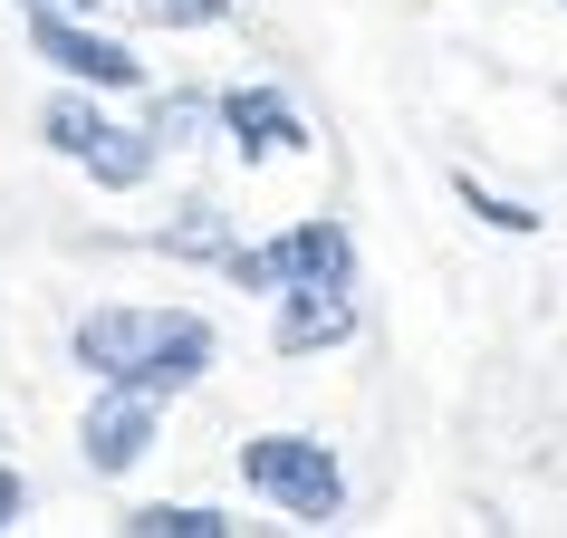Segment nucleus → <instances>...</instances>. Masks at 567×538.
<instances>
[{
	"label": "nucleus",
	"mask_w": 567,
	"mask_h": 538,
	"mask_svg": "<svg viewBox=\"0 0 567 538\" xmlns=\"http://www.w3.org/2000/svg\"><path fill=\"white\" fill-rule=\"evenodd\" d=\"M221 356V337H212L203 308H87L78 328H68V365L87 375V385H135V394H193Z\"/></svg>",
	"instance_id": "f257e3e1"
},
{
	"label": "nucleus",
	"mask_w": 567,
	"mask_h": 538,
	"mask_svg": "<svg viewBox=\"0 0 567 538\" xmlns=\"http://www.w3.org/2000/svg\"><path fill=\"white\" fill-rule=\"evenodd\" d=\"M39 145L68 154L96 193H145L154 164H164V135H154V125H116L106 106H96V87H78V77L39 106Z\"/></svg>",
	"instance_id": "f03ea898"
},
{
	"label": "nucleus",
	"mask_w": 567,
	"mask_h": 538,
	"mask_svg": "<svg viewBox=\"0 0 567 538\" xmlns=\"http://www.w3.org/2000/svg\"><path fill=\"white\" fill-rule=\"evenodd\" d=\"M240 480H250V500L289 509L299 529H337L347 519V472H337V452L318 433H250L240 443Z\"/></svg>",
	"instance_id": "7ed1b4c3"
},
{
	"label": "nucleus",
	"mask_w": 567,
	"mask_h": 538,
	"mask_svg": "<svg viewBox=\"0 0 567 538\" xmlns=\"http://www.w3.org/2000/svg\"><path fill=\"white\" fill-rule=\"evenodd\" d=\"M221 279L231 289H308V279H357V231L337 221V211H308V221H289L279 240H260V250H231L221 260Z\"/></svg>",
	"instance_id": "20e7f679"
},
{
	"label": "nucleus",
	"mask_w": 567,
	"mask_h": 538,
	"mask_svg": "<svg viewBox=\"0 0 567 538\" xmlns=\"http://www.w3.org/2000/svg\"><path fill=\"white\" fill-rule=\"evenodd\" d=\"M30 59H49L59 77H78V87H96V96L145 87V59H135L125 39L87 30V10H30Z\"/></svg>",
	"instance_id": "39448f33"
},
{
	"label": "nucleus",
	"mask_w": 567,
	"mask_h": 538,
	"mask_svg": "<svg viewBox=\"0 0 567 538\" xmlns=\"http://www.w3.org/2000/svg\"><path fill=\"white\" fill-rule=\"evenodd\" d=\"M154 423H164V394H135V385H96L87 423H78V462L96 480H125L135 462L154 452Z\"/></svg>",
	"instance_id": "423d86ee"
},
{
	"label": "nucleus",
	"mask_w": 567,
	"mask_h": 538,
	"mask_svg": "<svg viewBox=\"0 0 567 538\" xmlns=\"http://www.w3.org/2000/svg\"><path fill=\"white\" fill-rule=\"evenodd\" d=\"M221 135H231L240 164H289V154H308V116L289 106V87H269V77L221 87Z\"/></svg>",
	"instance_id": "0eeeda50"
},
{
	"label": "nucleus",
	"mask_w": 567,
	"mask_h": 538,
	"mask_svg": "<svg viewBox=\"0 0 567 538\" xmlns=\"http://www.w3.org/2000/svg\"><path fill=\"white\" fill-rule=\"evenodd\" d=\"M357 337V279H308V289H279V318H269V346L279 356H328Z\"/></svg>",
	"instance_id": "6e6552de"
},
{
	"label": "nucleus",
	"mask_w": 567,
	"mask_h": 538,
	"mask_svg": "<svg viewBox=\"0 0 567 538\" xmlns=\"http://www.w3.org/2000/svg\"><path fill=\"white\" fill-rule=\"evenodd\" d=\"M154 250H174V260H231L240 240H231V221H221V203H212V193H193V203L154 231Z\"/></svg>",
	"instance_id": "1a4fd4ad"
},
{
	"label": "nucleus",
	"mask_w": 567,
	"mask_h": 538,
	"mask_svg": "<svg viewBox=\"0 0 567 538\" xmlns=\"http://www.w3.org/2000/svg\"><path fill=\"white\" fill-rule=\"evenodd\" d=\"M125 538H231V519L203 500H145V509H125Z\"/></svg>",
	"instance_id": "9d476101"
},
{
	"label": "nucleus",
	"mask_w": 567,
	"mask_h": 538,
	"mask_svg": "<svg viewBox=\"0 0 567 538\" xmlns=\"http://www.w3.org/2000/svg\"><path fill=\"white\" fill-rule=\"evenodd\" d=\"M452 203L472 211V221H491V231H509V240H529V231H538V211H529V203H509V193H481V174H452Z\"/></svg>",
	"instance_id": "9b49d317"
},
{
	"label": "nucleus",
	"mask_w": 567,
	"mask_h": 538,
	"mask_svg": "<svg viewBox=\"0 0 567 538\" xmlns=\"http://www.w3.org/2000/svg\"><path fill=\"white\" fill-rule=\"evenodd\" d=\"M203 125H221V96H164V106H154V135H164V145H193Z\"/></svg>",
	"instance_id": "f8f14e48"
},
{
	"label": "nucleus",
	"mask_w": 567,
	"mask_h": 538,
	"mask_svg": "<svg viewBox=\"0 0 567 538\" xmlns=\"http://www.w3.org/2000/svg\"><path fill=\"white\" fill-rule=\"evenodd\" d=\"M135 10H145L154 30H212V20H231L240 0H135Z\"/></svg>",
	"instance_id": "ddd939ff"
},
{
	"label": "nucleus",
	"mask_w": 567,
	"mask_h": 538,
	"mask_svg": "<svg viewBox=\"0 0 567 538\" xmlns=\"http://www.w3.org/2000/svg\"><path fill=\"white\" fill-rule=\"evenodd\" d=\"M20 509H30V480L0 462V529H20Z\"/></svg>",
	"instance_id": "4468645a"
},
{
	"label": "nucleus",
	"mask_w": 567,
	"mask_h": 538,
	"mask_svg": "<svg viewBox=\"0 0 567 538\" xmlns=\"http://www.w3.org/2000/svg\"><path fill=\"white\" fill-rule=\"evenodd\" d=\"M30 10H96V0H20V20H30Z\"/></svg>",
	"instance_id": "2eb2a0df"
}]
</instances>
